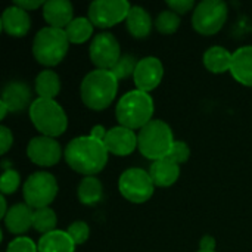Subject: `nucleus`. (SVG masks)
<instances>
[{
    "label": "nucleus",
    "mask_w": 252,
    "mask_h": 252,
    "mask_svg": "<svg viewBox=\"0 0 252 252\" xmlns=\"http://www.w3.org/2000/svg\"><path fill=\"white\" fill-rule=\"evenodd\" d=\"M152 18L146 9L140 6H131L126 19V27L134 38H146L152 31Z\"/></svg>",
    "instance_id": "obj_21"
},
{
    "label": "nucleus",
    "mask_w": 252,
    "mask_h": 252,
    "mask_svg": "<svg viewBox=\"0 0 252 252\" xmlns=\"http://www.w3.org/2000/svg\"><path fill=\"white\" fill-rule=\"evenodd\" d=\"M162 77H164L162 62L155 56H146L137 62L133 80H134L137 90L149 93L159 86V83L162 81Z\"/></svg>",
    "instance_id": "obj_13"
},
{
    "label": "nucleus",
    "mask_w": 252,
    "mask_h": 252,
    "mask_svg": "<svg viewBox=\"0 0 252 252\" xmlns=\"http://www.w3.org/2000/svg\"><path fill=\"white\" fill-rule=\"evenodd\" d=\"M233 53L221 46H213L204 53V65L213 74H223L230 71Z\"/></svg>",
    "instance_id": "obj_23"
},
{
    "label": "nucleus",
    "mask_w": 252,
    "mask_h": 252,
    "mask_svg": "<svg viewBox=\"0 0 252 252\" xmlns=\"http://www.w3.org/2000/svg\"><path fill=\"white\" fill-rule=\"evenodd\" d=\"M22 195L25 204L32 210L46 208L55 201L58 195V182L50 173H32L24 183Z\"/></svg>",
    "instance_id": "obj_7"
},
{
    "label": "nucleus",
    "mask_w": 252,
    "mask_h": 252,
    "mask_svg": "<svg viewBox=\"0 0 252 252\" xmlns=\"http://www.w3.org/2000/svg\"><path fill=\"white\" fill-rule=\"evenodd\" d=\"M38 252H75V244L66 230H53L40 238Z\"/></svg>",
    "instance_id": "obj_22"
},
{
    "label": "nucleus",
    "mask_w": 252,
    "mask_h": 252,
    "mask_svg": "<svg viewBox=\"0 0 252 252\" xmlns=\"http://www.w3.org/2000/svg\"><path fill=\"white\" fill-rule=\"evenodd\" d=\"M106 134H108V130H106L103 126H100V124L93 126V127H92V130H90V136H92V137H94V139H97V140H102V142L105 140Z\"/></svg>",
    "instance_id": "obj_38"
},
{
    "label": "nucleus",
    "mask_w": 252,
    "mask_h": 252,
    "mask_svg": "<svg viewBox=\"0 0 252 252\" xmlns=\"http://www.w3.org/2000/svg\"><path fill=\"white\" fill-rule=\"evenodd\" d=\"M180 27V15H177L173 10H162L157 19H155V28L164 34V35H170L174 34Z\"/></svg>",
    "instance_id": "obj_28"
},
{
    "label": "nucleus",
    "mask_w": 252,
    "mask_h": 252,
    "mask_svg": "<svg viewBox=\"0 0 252 252\" xmlns=\"http://www.w3.org/2000/svg\"><path fill=\"white\" fill-rule=\"evenodd\" d=\"M230 74L242 86L252 87V46H244L233 53Z\"/></svg>",
    "instance_id": "obj_20"
},
{
    "label": "nucleus",
    "mask_w": 252,
    "mask_h": 252,
    "mask_svg": "<svg viewBox=\"0 0 252 252\" xmlns=\"http://www.w3.org/2000/svg\"><path fill=\"white\" fill-rule=\"evenodd\" d=\"M148 173H149V176H151L155 186H158V188H170L180 177V165L165 157V158L152 161Z\"/></svg>",
    "instance_id": "obj_19"
},
{
    "label": "nucleus",
    "mask_w": 252,
    "mask_h": 252,
    "mask_svg": "<svg viewBox=\"0 0 252 252\" xmlns=\"http://www.w3.org/2000/svg\"><path fill=\"white\" fill-rule=\"evenodd\" d=\"M69 44L65 30L44 27L32 40V56L44 66H56L66 56Z\"/></svg>",
    "instance_id": "obj_5"
},
{
    "label": "nucleus",
    "mask_w": 252,
    "mask_h": 252,
    "mask_svg": "<svg viewBox=\"0 0 252 252\" xmlns=\"http://www.w3.org/2000/svg\"><path fill=\"white\" fill-rule=\"evenodd\" d=\"M4 252H38V247L32 239L27 236H18L9 242Z\"/></svg>",
    "instance_id": "obj_33"
},
{
    "label": "nucleus",
    "mask_w": 252,
    "mask_h": 252,
    "mask_svg": "<svg viewBox=\"0 0 252 252\" xmlns=\"http://www.w3.org/2000/svg\"><path fill=\"white\" fill-rule=\"evenodd\" d=\"M90 61L96 69L111 71L121 58L120 43L111 32H99L93 37L89 49Z\"/></svg>",
    "instance_id": "obj_11"
},
{
    "label": "nucleus",
    "mask_w": 252,
    "mask_h": 252,
    "mask_svg": "<svg viewBox=\"0 0 252 252\" xmlns=\"http://www.w3.org/2000/svg\"><path fill=\"white\" fill-rule=\"evenodd\" d=\"M118 80L111 71H90L81 81L80 96L83 103L92 111L106 109L117 97Z\"/></svg>",
    "instance_id": "obj_2"
},
{
    "label": "nucleus",
    "mask_w": 252,
    "mask_h": 252,
    "mask_svg": "<svg viewBox=\"0 0 252 252\" xmlns=\"http://www.w3.org/2000/svg\"><path fill=\"white\" fill-rule=\"evenodd\" d=\"M1 28L7 35L24 37L31 28V19L28 12L12 4L1 13Z\"/></svg>",
    "instance_id": "obj_16"
},
{
    "label": "nucleus",
    "mask_w": 252,
    "mask_h": 252,
    "mask_svg": "<svg viewBox=\"0 0 252 252\" xmlns=\"http://www.w3.org/2000/svg\"><path fill=\"white\" fill-rule=\"evenodd\" d=\"M77 196H78V201L83 205L92 207V205L99 204L102 201V198H103V188H102L100 180L97 177H94V176L84 177L78 185Z\"/></svg>",
    "instance_id": "obj_24"
},
{
    "label": "nucleus",
    "mask_w": 252,
    "mask_h": 252,
    "mask_svg": "<svg viewBox=\"0 0 252 252\" xmlns=\"http://www.w3.org/2000/svg\"><path fill=\"white\" fill-rule=\"evenodd\" d=\"M46 1H41V0H16L13 1L15 6L24 9L25 12H30V10H35L38 7H43Z\"/></svg>",
    "instance_id": "obj_36"
},
{
    "label": "nucleus",
    "mask_w": 252,
    "mask_h": 252,
    "mask_svg": "<svg viewBox=\"0 0 252 252\" xmlns=\"http://www.w3.org/2000/svg\"><path fill=\"white\" fill-rule=\"evenodd\" d=\"M227 21V6L220 0H205L196 4L192 15V25L202 35L217 34Z\"/></svg>",
    "instance_id": "obj_8"
},
{
    "label": "nucleus",
    "mask_w": 252,
    "mask_h": 252,
    "mask_svg": "<svg viewBox=\"0 0 252 252\" xmlns=\"http://www.w3.org/2000/svg\"><path fill=\"white\" fill-rule=\"evenodd\" d=\"M56 223H58L56 213L50 207L34 210V214H32V229L37 230L38 233L46 235V233H50V232L56 230Z\"/></svg>",
    "instance_id": "obj_27"
},
{
    "label": "nucleus",
    "mask_w": 252,
    "mask_h": 252,
    "mask_svg": "<svg viewBox=\"0 0 252 252\" xmlns=\"http://www.w3.org/2000/svg\"><path fill=\"white\" fill-rule=\"evenodd\" d=\"M174 143L170 126L161 120H152L137 133V149L152 161L165 158Z\"/></svg>",
    "instance_id": "obj_6"
},
{
    "label": "nucleus",
    "mask_w": 252,
    "mask_h": 252,
    "mask_svg": "<svg viewBox=\"0 0 252 252\" xmlns=\"http://www.w3.org/2000/svg\"><path fill=\"white\" fill-rule=\"evenodd\" d=\"M198 252H216V251H198Z\"/></svg>",
    "instance_id": "obj_41"
},
{
    "label": "nucleus",
    "mask_w": 252,
    "mask_h": 252,
    "mask_svg": "<svg viewBox=\"0 0 252 252\" xmlns=\"http://www.w3.org/2000/svg\"><path fill=\"white\" fill-rule=\"evenodd\" d=\"M199 251H216V239L210 235L199 241Z\"/></svg>",
    "instance_id": "obj_37"
},
{
    "label": "nucleus",
    "mask_w": 252,
    "mask_h": 252,
    "mask_svg": "<svg viewBox=\"0 0 252 252\" xmlns=\"http://www.w3.org/2000/svg\"><path fill=\"white\" fill-rule=\"evenodd\" d=\"M68 235L71 236V239L74 241L75 245H83L89 236H90V229L87 226L86 221H74L69 224V227L66 229Z\"/></svg>",
    "instance_id": "obj_31"
},
{
    "label": "nucleus",
    "mask_w": 252,
    "mask_h": 252,
    "mask_svg": "<svg viewBox=\"0 0 252 252\" xmlns=\"http://www.w3.org/2000/svg\"><path fill=\"white\" fill-rule=\"evenodd\" d=\"M28 114L32 126L41 133V136L55 139L63 134L68 127L66 114L55 99L37 97L30 105Z\"/></svg>",
    "instance_id": "obj_4"
},
{
    "label": "nucleus",
    "mask_w": 252,
    "mask_h": 252,
    "mask_svg": "<svg viewBox=\"0 0 252 252\" xmlns=\"http://www.w3.org/2000/svg\"><path fill=\"white\" fill-rule=\"evenodd\" d=\"M189 157H190V148L182 140H174V143L167 155V158H170L171 161H174L179 165L186 162L189 159Z\"/></svg>",
    "instance_id": "obj_32"
},
{
    "label": "nucleus",
    "mask_w": 252,
    "mask_h": 252,
    "mask_svg": "<svg viewBox=\"0 0 252 252\" xmlns=\"http://www.w3.org/2000/svg\"><path fill=\"white\" fill-rule=\"evenodd\" d=\"M167 6L170 10L176 12L177 15H185L193 9L195 3H193V0H168Z\"/></svg>",
    "instance_id": "obj_34"
},
{
    "label": "nucleus",
    "mask_w": 252,
    "mask_h": 252,
    "mask_svg": "<svg viewBox=\"0 0 252 252\" xmlns=\"http://www.w3.org/2000/svg\"><path fill=\"white\" fill-rule=\"evenodd\" d=\"M120 193L133 204H143L151 199L155 185L148 171L142 168L126 170L118 180Z\"/></svg>",
    "instance_id": "obj_9"
},
{
    "label": "nucleus",
    "mask_w": 252,
    "mask_h": 252,
    "mask_svg": "<svg viewBox=\"0 0 252 252\" xmlns=\"http://www.w3.org/2000/svg\"><path fill=\"white\" fill-rule=\"evenodd\" d=\"M27 155L30 161L38 167H53L59 162L62 157V149L56 139L47 136H37L28 142Z\"/></svg>",
    "instance_id": "obj_12"
},
{
    "label": "nucleus",
    "mask_w": 252,
    "mask_h": 252,
    "mask_svg": "<svg viewBox=\"0 0 252 252\" xmlns=\"http://www.w3.org/2000/svg\"><path fill=\"white\" fill-rule=\"evenodd\" d=\"M35 92L41 99H55L61 92V78L52 69H44L35 77Z\"/></svg>",
    "instance_id": "obj_25"
},
{
    "label": "nucleus",
    "mask_w": 252,
    "mask_h": 252,
    "mask_svg": "<svg viewBox=\"0 0 252 252\" xmlns=\"http://www.w3.org/2000/svg\"><path fill=\"white\" fill-rule=\"evenodd\" d=\"M9 112V109H7V106L6 105H3L1 102H0V120H4L6 118V114Z\"/></svg>",
    "instance_id": "obj_40"
},
{
    "label": "nucleus",
    "mask_w": 252,
    "mask_h": 252,
    "mask_svg": "<svg viewBox=\"0 0 252 252\" xmlns=\"http://www.w3.org/2000/svg\"><path fill=\"white\" fill-rule=\"evenodd\" d=\"M0 102L7 106L9 112H19L31 105V90L22 81H10L3 87Z\"/></svg>",
    "instance_id": "obj_17"
},
{
    "label": "nucleus",
    "mask_w": 252,
    "mask_h": 252,
    "mask_svg": "<svg viewBox=\"0 0 252 252\" xmlns=\"http://www.w3.org/2000/svg\"><path fill=\"white\" fill-rule=\"evenodd\" d=\"M21 185V176L16 170L13 168H6L1 174L0 179V190L1 195H12L13 192H16V189Z\"/></svg>",
    "instance_id": "obj_30"
},
{
    "label": "nucleus",
    "mask_w": 252,
    "mask_h": 252,
    "mask_svg": "<svg viewBox=\"0 0 252 252\" xmlns=\"http://www.w3.org/2000/svg\"><path fill=\"white\" fill-rule=\"evenodd\" d=\"M12 145H13L12 131L6 126H1L0 127V146H1V154H6L10 149Z\"/></svg>",
    "instance_id": "obj_35"
},
{
    "label": "nucleus",
    "mask_w": 252,
    "mask_h": 252,
    "mask_svg": "<svg viewBox=\"0 0 252 252\" xmlns=\"http://www.w3.org/2000/svg\"><path fill=\"white\" fill-rule=\"evenodd\" d=\"M32 214L34 210L27 204H15L9 208L6 217L3 219L4 227L9 233L24 235L32 227Z\"/></svg>",
    "instance_id": "obj_18"
},
{
    "label": "nucleus",
    "mask_w": 252,
    "mask_h": 252,
    "mask_svg": "<svg viewBox=\"0 0 252 252\" xmlns=\"http://www.w3.org/2000/svg\"><path fill=\"white\" fill-rule=\"evenodd\" d=\"M65 161L75 171L83 176H96L108 162V149L102 140L89 136L72 139L65 148Z\"/></svg>",
    "instance_id": "obj_1"
},
{
    "label": "nucleus",
    "mask_w": 252,
    "mask_h": 252,
    "mask_svg": "<svg viewBox=\"0 0 252 252\" xmlns=\"http://www.w3.org/2000/svg\"><path fill=\"white\" fill-rule=\"evenodd\" d=\"M74 7L68 0H49L43 6V18L49 27L65 30L74 19Z\"/></svg>",
    "instance_id": "obj_15"
},
{
    "label": "nucleus",
    "mask_w": 252,
    "mask_h": 252,
    "mask_svg": "<svg viewBox=\"0 0 252 252\" xmlns=\"http://www.w3.org/2000/svg\"><path fill=\"white\" fill-rule=\"evenodd\" d=\"M137 62L139 61H136V58L133 55H121L120 61L115 63V66L111 69V72L115 75V78L118 81L120 80H126L130 75H134Z\"/></svg>",
    "instance_id": "obj_29"
},
{
    "label": "nucleus",
    "mask_w": 252,
    "mask_h": 252,
    "mask_svg": "<svg viewBox=\"0 0 252 252\" xmlns=\"http://www.w3.org/2000/svg\"><path fill=\"white\" fill-rule=\"evenodd\" d=\"M94 25L89 18H74L65 28V34L72 44H83L93 35Z\"/></svg>",
    "instance_id": "obj_26"
},
{
    "label": "nucleus",
    "mask_w": 252,
    "mask_h": 252,
    "mask_svg": "<svg viewBox=\"0 0 252 252\" xmlns=\"http://www.w3.org/2000/svg\"><path fill=\"white\" fill-rule=\"evenodd\" d=\"M103 143L109 154L117 157H127L137 149V134L131 128L117 126L108 130Z\"/></svg>",
    "instance_id": "obj_14"
},
{
    "label": "nucleus",
    "mask_w": 252,
    "mask_h": 252,
    "mask_svg": "<svg viewBox=\"0 0 252 252\" xmlns=\"http://www.w3.org/2000/svg\"><path fill=\"white\" fill-rule=\"evenodd\" d=\"M131 6L127 0H96L89 6V19L97 28H109L127 19Z\"/></svg>",
    "instance_id": "obj_10"
},
{
    "label": "nucleus",
    "mask_w": 252,
    "mask_h": 252,
    "mask_svg": "<svg viewBox=\"0 0 252 252\" xmlns=\"http://www.w3.org/2000/svg\"><path fill=\"white\" fill-rule=\"evenodd\" d=\"M154 111L155 106L151 94L136 89L120 97L115 108V117L120 126L131 130H140L154 120Z\"/></svg>",
    "instance_id": "obj_3"
},
{
    "label": "nucleus",
    "mask_w": 252,
    "mask_h": 252,
    "mask_svg": "<svg viewBox=\"0 0 252 252\" xmlns=\"http://www.w3.org/2000/svg\"><path fill=\"white\" fill-rule=\"evenodd\" d=\"M0 204H1V213H0V217H1V219H4L9 210H7V204H6V199H4V196H3V195L0 196Z\"/></svg>",
    "instance_id": "obj_39"
}]
</instances>
